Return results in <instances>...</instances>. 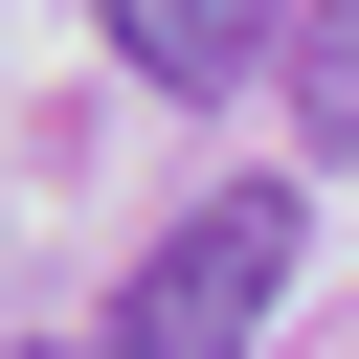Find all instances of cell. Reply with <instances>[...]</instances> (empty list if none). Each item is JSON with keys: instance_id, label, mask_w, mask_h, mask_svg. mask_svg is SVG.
<instances>
[{"instance_id": "obj_1", "label": "cell", "mask_w": 359, "mask_h": 359, "mask_svg": "<svg viewBox=\"0 0 359 359\" xmlns=\"http://www.w3.org/2000/svg\"><path fill=\"white\" fill-rule=\"evenodd\" d=\"M269 292H292V202H269V180H247V202H180V224L135 247V292H112L90 359H247Z\"/></svg>"}, {"instance_id": "obj_2", "label": "cell", "mask_w": 359, "mask_h": 359, "mask_svg": "<svg viewBox=\"0 0 359 359\" xmlns=\"http://www.w3.org/2000/svg\"><path fill=\"white\" fill-rule=\"evenodd\" d=\"M90 22H112V67H135V90H247L292 0H90Z\"/></svg>"}]
</instances>
